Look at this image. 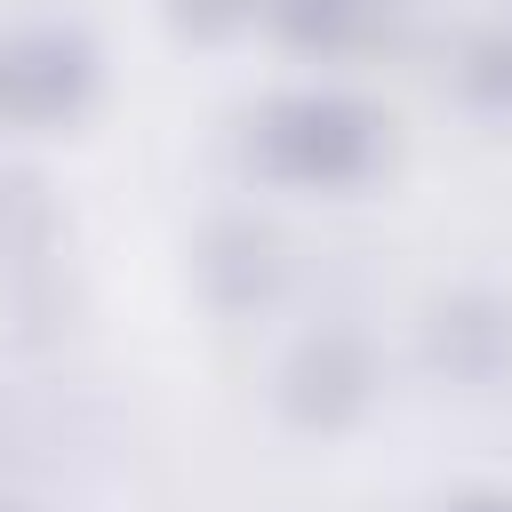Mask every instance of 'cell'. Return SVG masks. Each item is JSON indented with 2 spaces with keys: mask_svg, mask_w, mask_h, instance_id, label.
Returning a JSON list of instances; mask_svg holds the SVG:
<instances>
[{
  "mask_svg": "<svg viewBox=\"0 0 512 512\" xmlns=\"http://www.w3.org/2000/svg\"><path fill=\"white\" fill-rule=\"evenodd\" d=\"M248 160L296 192H352L392 160V120L352 88H288L248 120Z\"/></svg>",
  "mask_w": 512,
  "mask_h": 512,
  "instance_id": "obj_1",
  "label": "cell"
},
{
  "mask_svg": "<svg viewBox=\"0 0 512 512\" xmlns=\"http://www.w3.org/2000/svg\"><path fill=\"white\" fill-rule=\"evenodd\" d=\"M96 96V48L64 24H32L0 40V112L24 128H56Z\"/></svg>",
  "mask_w": 512,
  "mask_h": 512,
  "instance_id": "obj_2",
  "label": "cell"
},
{
  "mask_svg": "<svg viewBox=\"0 0 512 512\" xmlns=\"http://www.w3.org/2000/svg\"><path fill=\"white\" fill-rule=\"evenodd\" d=\"M368 392H376V360H368V344L352 328L304 336L296 360H288V376H280V400H288V416L304 432H344L368 408Z\"/></svg>",
  "mask_w": 512,
  "mask_h": 512,
  "instance_id": "obj_3",
  "label": "cell"
},
{
  "mask_svg": "<svg viewBox=\"0 0 512 512\" xmlns=\"http://www.w3.org/2000/svg\"><path fill=\"white\" fill-rule=\"evenodd\" d=\"M264 24L296 56H360L384 32V0H264Z\"/></svg>",
  "mask_w": 512,
  "mask_h": 512,
  "instance_id": "obj_4",
  "label": "cell"
},
{
  "mask_svg": "<svg viewBox=\"0 0 512 512\" xmlns=\"http://www.w3.org/2000/svg\"><path fill=\"white\" fill-rule=\"evenodd\" d=\"M456 96L480 112V120H512V24H480L464 32L456 48Z\"/></svg>",
  "mask_w": 512,
  "mask_h": 512,
  "instance_id": "obj_5",
  "label": "cell"
},
{
  "mask_svg": "<svg viewBox=\"0 0 512 512\" xmlns=\"http://www.w3.org/2000/svg\"><path fill=\"white\" fill-rule=\"evenodd\" d=\"M264 16V0H168V24L184 40H232Z\"/></svg>",
  "mask_w": 512,
  "mask_h": 512,
  "instance_id": "obj_6",
  "label": "cell"
},
{
  "mask_svg": "<svg viewBox=\"0 0 512 512\" xmlns=\"http://www.w3.org/2000/svg\"><path fill=\"white\" fill-rule=\"evenodd\" d=\"M440 512H512V496H488V488H480V496H456V504H440Z\"/></svg>",
  "mask_w": 512,
  "mask_h": 512,
  "instance_id": "obj_7",
  "label": "cell"
}]
</instances>
